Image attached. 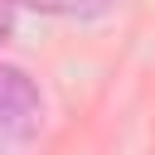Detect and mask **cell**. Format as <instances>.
Here are the masks:
<instances>
[{"label":"cell","instance_id":"6da1fadb","mask_svg":"<svg viewBox=\"0 0 155 155\" xmlns=\"http://www.w3.org/2000/svg\"><path fill=\"white\" fill-rule=\"evenodd\" d=\"M44 126V92L19 63H0V136L29 140Z\"/></svg>","mask_w":155,"mask_h":155},{"label":"cell","instance_id":"7a4b0ae2","mask_svg":"<svg viewBox=\"0 0 155 155\" xmlns=\"http://www.w3.org/2000/svg\"><path fill=\"white\" fill-rule=\"evenodd\" d=\"M19 5L34 10V15H53V19H92L111 0H19Z\"/></svg>","mask_w":155,"mask_h":155},{"label":"cell","instance_id":"3957f363","mask_svg":"<svg viewBox=\"0 0 155 155\" xmlns=\"http://www.w3.org/2000/svg\"><path fill=\"white\" fill-rule=\"evenodd\" d=\"M19 10H24L19 0H0V48L15 39V19H19Z\"/></svg>","mask_w":155,"mask_h":155}]
</instances>
